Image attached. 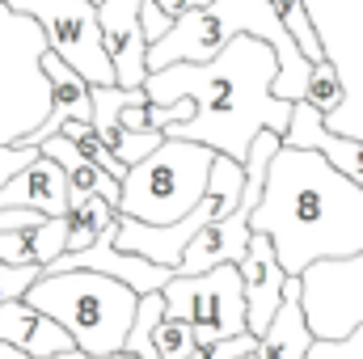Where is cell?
<instances>
[{"mask_svg":"<svg viewBox=\"0 0 363 359\" xmlns=\"http://www.w3.org/2000/svg\"><path fill=\"white\" fill-rule=\"evenodd\" d=\"M304 313L317 338H347L363 326V254L321 258L300 275Z\"/></svg>","mask_w":363,"mask_h":359,"instance_id":"cell-9","label":"cell"},{"mask_svg":"<svg viewBox=\"0 0 363 359\" xmlns=\"http://www.w3.org/2000/svg\"><path fill=\"white\" fill-rule=\"evenodd\" d=\"M241 359H258V355H241Z\"/></svg>","mask_w":363,"mask_h":359,"instance_id":"cell-28","label":"cell"},{"mask_svg":"<svg viewBox=\"0 0 363 359\" xmlns=\"http://www.w3.org/2000/svg\"><path fill=\"white\" fill-rule=\"evenodd\" d=\"M190 359H211V351H207V347H199V351H194Z\"/></svg>","mask_w":363,"mask_h":359,"instance_id":"cell-27","label":"cell"},{"mask_svg":"<svg viewBox=\"0 0 363 359\" xmlns=\"http://www.w3.org/2000/svg\"><path fill=\"white\" fill-rule=\"evenodd\" d=\"M254 233H267L287 275H304L321 258L363 254V186L325 153L287 144L271 157Z\"/></svg>","mask_w":363,"mask_h":359,"instance_id":"cell-2","label":"cell"},{"mask_svg":"<svg viewBox=\"0 0 363 359\" xmlns=\"http://www.w3.org/2000/svg\"><path fill=\"white\" fill-rule=\"evenodd\" d=\"M26 300L64 321L77 347L89 355L127 351L140 313V292L101 270H43V279L26 292Z\"/></svg>","mask_w":363,"mask_h":359,"instance_id":"cell-3","label":"cell"},{"mask_svg":"<svg viewBox=\"0 0 363 359\" xmlns=\"http://www.w3.org/2000/svg\"><path fill=\"white\" fill-rule=\"evenodd\" d=\"M0 359H34V355H30V351H21L17 343H4V338H0Z\"/></svg>","mask_w":363,"mask_h":359,"instance_id":"cell-25","label":"cell"},{"mask_svg":"<svg viewBox=\"0 0 363 359\" xmlns=\"http://www.w3.org/2000/svg\"><path fill=\"white\" fill-rule=\"evenodd\" d=\"M93 4H101V0H93Z\"/></svg>","mask_w":363,"mask_h":359,"instance_id":"cell-29","label":"cell"},{"mask_svg":"<svg viewBox=\"0 0 363 359\" xmlns=\"http://www.w3.org/2000/svg\"><path fill=\"white\" fill-rule=\"evenodd\" d=\"M43 309L38 304H30L26 296H17V300H4L0 304V338L4 343H17L21 351L34 343V334H38V326H43Z\"/></svg>","mask_w":363,"mask_h":359,"instance_id":"cell-17","label":"cell"},{"mask_svg":"<svg viewBox=\"0 0 363 359\" xmlns=\"http://www.w3.org/2000/svg\"><path fill=\"white\" fill-rule=\"evenodd\" d=\"M0 207H34L43 216H68L72 211V186H68V170L55 157H38L30 161L13 182L0 186Z\"/></svg>","mask_w":363,"mask_h":359,"instance_id":"cell-12","label":"cell"},{"mask_svg":"<svg viewBox=\"0 0 363 359\" xmlns=\"http://www.w3.org/2000/svg\"><path fill=\"white\" fill-rule=\"evenodd\" d=\"M43 279V267L38 263H30V267H17V263H4L0 258V304L4 300H17V296H26L34 283Z\"/></svg>","mask_w":363,"mask_h":359,"instance_id":"cell-21","label":"cell"},{"mask_svg":"<svg viewBox=\"0 0 363 359\" xmlns=\"http://www.w3.org/2000/svg\"><path fill=\"white\" fill-rule=\"evenodd\" d=\"M313 343H317V334H313L308 313H304V283H300V275H287L283 309L271 321V330L262 334L258 359H304Z\"/></svg>","mask_w":363,"mask_h":359,"instance_id":"cell-15","label":"cell"},{"mask_svg":"<svg viewBox=\"0 0 363 359\" xmlns=\"http://www.w3.org/2000/svg\"><path fill=\"white\" fill-rule=\"evenodd\" d=\"M43 68L51 77V114L26 144H43L51 136H60V127L72 118H93V81H85L60 51H47Z\"/></svg>","mask_w":363,"mask_h":359,"instance_id":"cell-14","label":"cell"},{"mask_svg":"<svg viewBox=\"0 0 363 359\" xmlns=\"http://www.w3.org/2000/svg\"><path fill=\"white\" fill-rule=\"evenodd\" d=\"M304 359H363V326L347 338H317Z\"/></svg>","mask_w":363,"mask_h":359,"instance_id":"cell-22","label":"cell"},{"mask_svg":"<svg viewBox=\"0 0 363 359\" xmlns=\"http://www.w3.org/2000/svg\"><path fill=\"white\" fill-rule=\"evenodd\" d=\"M258 347H262V334L245 330V334L220 338V343H216V347H207V351H211V359H241V355H258Z\"/></svg>","mask_w":363,"mask_h":359,"instance_id":"cell-24","label":"cell"},{"mask_svg":"<svg viewBox=\"0 0 363 359\" xmlns=\"http://www.w3.org/2000/svg\"><path fill=\"white\" fill-rule=\"evenodd\" d=\"M165 313L194 321L199 347H216L220 338L250 330V300L237 263H220L199 275H174L165 283Z\"/></svg>","mask_w":363,"mask_h":359,"instance_id":"cell-6","label":"cell"},{"mask_svg":"<svg viewBox=\"0 0 363 359\" xmlns=\"http://www.w3.org/2000/svg\"><path fill=\"white\" fill-rule=\"evenodd\" d=\"M283 140H287V144H300V148H317V153H325L347 178H355L363 186V140L359 136H342V131H334V127L325 123V114H321L308 97L291 106V127H287Z\"/></svg>","mask_w":363,"mask_h":359,"instance_id":"cell-13","label":"cell"},{"mask_svg":"<svg viewBox=\"0 0 363 359\" xmlns=\"http://www.w3.org/2000/svg\"><path fill=\"white\" fill-rule=\"evenodd\" d=\"M308 101L321 110V114H334L342 101H347V85L334 68V60L325 55L321 64H313V81H308Z\"/></svg>","mask_w":363,"mask_h":359,"instance_id":"cell-19","label":"cell"},{"mask_svg":"<svg viewBox=\"0 0 363 359\" xmlns=\"http://www.w3.org/2000/svg\"><path fill=\"white\" fill-rule=\"evenodd\" d=\"M216 157L220 153L211 144L165 136L161 148H152L144 161L127 170L118 211L144 224H174L182 216H190L211 190Z\"/></svg>","mask_w":363,"mask_h":359,"instance_id":"cell-4","label":"cell"},{"mask_svg":"<svg viewBox=\"0 0 363 359\" xmlns=\"http://www.w3.org/2000/svg\"><path fill=\"white\" fill-rule=\"evenodd\" d=\"M325 55L334 60L342 85H347V101L325 114V123L342 136H359L363 140V0H304Z\"/></svg>","mask_w":363,"mask_h":359,"instance_id":"cell-8","label":"cell"},{"mask_svg":"<svg viewBox=\"0 0 363 359\" xmlns=\"http://www.w3.org/2000/svg\"><path fill=\"white\" fill-rule=\"evenodd\" d=\"M157 4H161L169 17H182V13H190V4H186V0H157Z\"/></svg>","mask_w":363,"mask_h":359,"instance_id":"cell-26","label":"cell"},{"mask_svg":"<svg viewBox=\"0 0 363 359\" xmlns=\"http://www.w3.org/2000/svg\"><path fill=\"white\" fill-rule=\"evenodd\" d=\"M279 77V51L258 34H237L233 43L220 47L216 60L203 64H169L152 68L144 89L152 101H194V118L174 123L165 136L211 144L216 153H228L237 161L250 157L258 131L287 136L291 127V106L274 93Z\"/></svg>","mask_w":363,"mask_h":359,"instance_id":"cell-1","label":"cell"},{"mask_svg":"<svg viewBox=\"0 0 363 359\" xmlns=\"http://www.w3.org/2000/svg\"><path fill=\"white\" fill-rule=\"evenodd\" d=\"M101 34H106V51L114 60V77L123 89H144L148 81V34H144V0H101Z\"/></svg>","mask_w":363,"mask_h":359,"instance_id":"cell-10","label":"cell"},{"mask_svg":"<svg viewBox=\"0 0 363 359\" xmlns=\"http://www.w3.org/2000/svg\"><path fill=\"white\" fill-rule=\"evenodd\" d=\"M241 279H245V300H250V330L254 334H267L271 321L283 309V296H287V270L279 263V250L267 233H254L245 258L237 263Z\"/></svg>","mask_w":363,"mask_h":359,"instance_id":"cell-11","label":"cell"},{"mask_svg":"<svg viewBox=\"0 0 363 359\" xmlns=\"http://www.w3.org/2000/svg\"><path fill=\"white\" fill-rule=\"evenodd\" d=\"M51 51L38 17L0 0V144H26L51 114Z\"/></svg>","mask_w":363,"mask_h":359,"instance_id":"cell-5","label":"cell"},{"mask_svg":"<svg viewBox=\"0 0 363 359\" xmlns=\"http://www.w3.org/2000/svg\"><path fill=\"white\" fill-rule=\"evenodd\" d=\"M9 4L38 17V26L51 38V51H60L85 81L118 85L114 60H110L106 34H101V13L93 0H9Z\"/></svg>","mask_w":363,"mask_h":359,"instance_id":"cell-7","label":"cell"},{"mask_svg":"<svg viewBox=\"0 0 363 359\" xmlns=\"http://www.w3.org/2000/svg\"><path fill=\"white\" fill-rule=\"evenodd\" d=\"M38 157H43L38 144H0V186L13 182L30 161H38Z\"/></svg>","mask_w":363,"mask_h":359,"instance_id":"cell-23","label":"cell"},{"mask_svg":"<svg viewBox=\"0 0 363 359\" xmlns=\"http://www.w3.org/2000/svg\"><path fill=\"white\" fill-rule=\"evenodd\" d=\"M47 157H55L64 170H68V186H72V207L81 203V199H89V194H106L110 203H123V182L114 178V174H106L97 161H93L89 153L72 140V136H51V140H43L38 144Z\"/></svg>","mask_w":363,"mask_h":359,"instance_id":"cell-16","label":"cell"},{"mask_svg":"<svg viewBox=\"0 0 363 359\" xmlns=\"http://www.w3.org/2000/svg\"><path fill=\"white\" fill-rule=\"evenodd\" d=\"M34 228H38V224L0 233V258H4V263H17V267L38 263V241H34ZM38 267H43V263H38Z\"/></svg>","mask_w":363,"mask_h":359,"instance_id":"cell-20","label":"cell"},{"mask_svg":"<svg viewBox=\"0 0 363 359\" xmlns=\"http://www.w3.org/2000/svg\"><path fill=\"white\" fill-rule=\"evenodd\" d=\"M152 343H157V351L161 359H190L199 351V338H194V321H186V317H161V326L152 330Z\"/></svg>","mask_w":363,"mask_h":359,"instance_id":"cell-18","label":"cell"}]
</instances>
